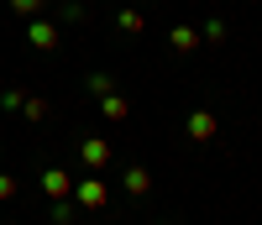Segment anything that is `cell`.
<instances>
[{"mask_svg": "<svg viewBox=\"0 0 262 225\" xmlns=\"http://www.w3.org/2000/svg\"><path fill=\"white\" fill-rule=\"evenodd\" d=\"M42 194H48L53 205H58V199H74V178L63 168H48V173H42Z\"/></svg>", "mask_w": 262, "mask_h": 225, "instance_id": "obj_5", "label": "cell"}, {"mask_svg": "<svg viewBox=\"0 0 262 225\" xmlns=\"http://www.w3.org/2000/svg\"><path fill=\"white\" fill-rule=\"evenodd\" d=\"M21 116H27V121H42V116H48V100H42V95H27V105H21Z\"/></svg>", "mask_w": 262, "mask_h": 225, "instance_id": "obj_14", "label": "cell"}, {"mask_svg": "<svg viewBox=\"0 0 262 225\" xmlns=\"http://www.w3.org/2000/svg\"><path fill=\"white\" fill-rule=\"evenodd\" d=\"M16 189H21V184H16V178H11L6 168H0V199H16Z\"/></svg>", "mask_w": 262, "mask_h": 225, "instance_id": "obj_16", "label": "cell"}, {"mask_svg": "<svg viewBox=\"0 0 262 225\" xmlns=\"http://www.w3.org/2000/svg\"><path fill=\"white\" fill-rule=\"evenodd\" d=\"M84 16H90L84 6H58V21H84Z\"/></svg>", "mask_w": 262, "mask_h": 225, "instance_id": "obj_17", "label": "cell"}, {"mask_svg": "<svg viewBox=\"0 0 262 225\" xmlns=\"http://www.w3.org/2000/svg\"><path fill=\"white\" fill-rule=\"evenodd\" d=\"M79 163H84V173H105L111 168V142L105 137H84L79 142Z\"/></svg>", "mask_w": 262, "mask_h": 225, "instance_id": "obj_2", "label": "cell"}, {"mask_svg": "<svg viewBox=\"0 0 262 225\" xmlns=\"http://www.w3.org/2000/svg\"><path fill=\"white\" fill-rule=\"evenodd\" d=\"M126 194H131V199L152 194V173H147V168H126Z\"/></svg>", "mask_w": 262, "mask_h": 225, "instance_id": "obj_7", "label": "cell"}, {"mask_svg": "<svg viewBox=\"0 0 262 225\" xmlns=\"http://www.w3.org/2000/svg\"><path fill=\"white\" fill-rule=\"evenodd\" d=\"M184 131H189V142H200V147H210L215 137H221V121H215L210 110H189V121H184Z\"/></svg>", "mask_w": 262, "mask_h": 225, "instance_id": "obj_3", "label": "cell"}, {"mask_svg": "<svg viewBox=\"0 0 262 225\" xmlns=\"http://www.w3.org/2000/svg\"><path fill=\"white\" fill-rule=\"evenodd\" d=\"M0 105H6V110H21V105H27V95H21V89H0Z\"/></svg>", "mask_w": 262, "mask_h": 225, "instance_id": "obj_15", "label": "cell"}, {"mask_svg": "<svg viewBox=\"0 0 262 225\" xmlns=\"http://www.w3.org/2000/svg\"><path fill=\"white\" fill-rule=\"evenodd\" d=\"M11 11L21 21H37V16H48V0H11Z\"/></svg>", "mask_w": 262, "mask_h": 225, "instance_id": "obj_9", "label": "cell"}, {"mask_svg": "<svg viewBox=\"0 0 262 225\" xmlns=\"http://www.w3.org/2000/svg\"><path fill=\"white\" fill-rule=\"evenodd\" d=\"M100 110H105V121H126V116H131V100H126V95H105Z\"/></svg>", "mask_w": 262, "mask_h": 225, "instance_id": "obj_8", "label": "cell"}, {"mask_svg": "<svg viewBox=\"0 0 262 225\" xmlns=\"http://www.w3.org/2000/svg\"><path fill=\"white\" fill-rule=\"evenodd\" d=\"M27 42L42 48V53H58V27H53L48 16H37V21H27Z\"/></svg>", "mask_w": 262, "mask_h": 225, "instance_id": "obj_4", "label": "cell"}, {"mask_svg": "<svg viewBox=\"0 0 262 225\" xmlns=\"http://www.w3.org/2000/svg\"><path fill=\"white\" fill-rule=\"evenodd\" d=\"M163 225H168V220H163Z\"/></svg>", "mask_w": 262, "mask_h": 225, "instance_id": "obj_18", "label": "cell"}, {"mask_svg": "<svg viewBox=\"0 0 262 225\" xmlns=\"http://www.w3.org/2000/svg\"><path fill=\"white\" fill-rule=\"evenodd\" d=\"M200 42H210V48H221V42H226V21H221V16H210L205 27H200Z\"/></svg>", "mask_w": 262, "mask_h": 225, "instance_id": "obj_10", "label": "cell"}, {"mask_svg": "<svg viewBox=\"0 0 262 225\" xmlns=\"http://www.w3.org/2000/svg\"><path fill=\"white\" fill-rule=\"evenodd\" d=\"M74 215H79L74 199H58V205H53V225H74Z\"/></svg>", "mask_w": 262, "mask_h": 225, "instance_id": "obj_13", "label": "cell"}, {"mask_svg": "<svg viewBox=\"0 0 262 225\" xmlns=\"http://www.w3.org/2000/svg\"><path fill=\"white\" fill-rule=\"evenodd\" d=\"M168 42H173V53H194L200 48V27H173Z\"/></svg>", "mask_w": 262, "mask_h": 225, "instance_id": "obj_6", "label": "cell"}, {"mask_svg": "<svg viewBox=\"0 0 262 225\" xmlns=\"http://www.w3.org/2000/svg\"><path fill=\"white\" fill-rule=\"evenodd\" d=\"M116 27H121V32H131V37H137V32L147 27V21H142V11H131V6H121V11H116Z\"/></svg>", "mask_w": 262, "mask_h": 225, "instance_id": "obj_11", "label": "cell"}, {"mask_svg": "<svg viewBox=\"0 0 262 225\" xmlns=\"http://www.w3.org/2000/svg\"><path fill=\"white\" fill-rule=\"evenodd\" d=\"M84 89H90L95 100H105V95H116V79H111V74H90V79H84Z\"/></svg>", "mask_w": 262, "mask_h": 225, "instance_id": "obj_12", "label": "cell"}, {"mask_svg": "<svg viewBox=\"0 0 262 225\" xmlns=\"http://www.w3.org/2000/svg\"><path fill=\"white\" fill-rule=\"evenodd\" d=\"M74 205L79 210H105V205H111V189H105L100 173H84L79 184H74Z\"/></svg>", "mask_w": 262, "mask_h": 225, "instance_id": "obj_1", "label": "cell"}]
</instances>
